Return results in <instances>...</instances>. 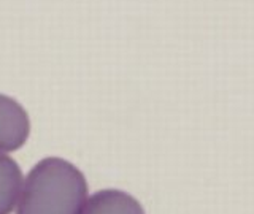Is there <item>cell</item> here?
Listing matches in <instances>:
<instances>
[{
    "mask_svg": "<svg viewBox=\"0 0 254 214\" xmlns=\"http://www.w3.org/2000/svg\"><path fill=\"white\" fill-rule=\"evenodd\" d=\"M30 121L26 109L8 95L0 94V153L18 151L26 145Z\"/></svg>",
    "mask_w": 254,
    "mask_h": 214,
    "instance_id": "7a4b0ae2",
    "label": "cell"
},
{
    "mask_svg": "<svg viewBox=\"0 0 254 214\" xmlns=\"http://www.w3.org/2000/svg\"><path fill=\"white\" fill-rule=\"evenodd\" d=\"M87 181L65 159L46 157L22 181L16 214H81Z\"/></svg>",
    "mask_w": 254,
    "mask_h": 214,
    "instance_id": "6da1fadb",
    "label": "cell"
},
{
    "mask_svg": "<svg viewBox=\"0 0 254 214\" xmlns=\"http://www.w3.org/2000/svg\"><path fill=\"white\" fill-rule=\"evenodd\" d=\"M22 171L10 156L0 153V214H11L22 187Z\"/></svg>",
    "mask_w": 254,
    "mask_h": 214,
    "instance_id": "277c9868",
    "label": "cell"
},
{
    "mask_svg": "<svg viewBox=\"0 0 254 214\" xmlns=\"http://www.w3.org/2000/svg\"><path fill=\"white\" fill-rule=\"evenodd\" d=\"M81 214H145V211L130 194L118 189H103L86 198Z\"/></svg>",
    "mask_w": 254,
    "mask_h": 214,
    "instance_id": "3957f363",
    "label": "cell"
}]
</instances>
